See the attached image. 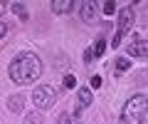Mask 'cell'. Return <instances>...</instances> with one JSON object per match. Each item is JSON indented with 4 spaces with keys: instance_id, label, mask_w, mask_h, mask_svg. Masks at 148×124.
Wrapping results in <instances>:
<instances>
[{
    "instance_id": "6da1fadb",
    "label": "cell",
    "mask_w": 148,
    "mask_h": 124,
    "mask_svg": "<svg viewBox=\"0 0 148 124\" xmlns=\"http://www.w3.org/2000/svg\"><path fill=\"white\" fill-rule=\"evenodd\" d=\"M8 75H10V80L15 82V85H32L37 77L42 75V62H40L37 55L22 52V55H17V57L10 62Z\"/></svg>"
},
{
    "instance_id": "7a4b0ae2",
    "label": "cell",
    "mask_w": 148,
    "mask_h": 124,
    "mask_svg": "<svg viewBox=\"0 0 148 124\" xmlns=\"http://www.w3.org/2000/svg\"><path fill=\"white\" fill-rule=\"evenodd\" d=\"M146 109H148L146 94H133V97L126 102L123 112H121L123 124H143L146 122Z\"/></svg>"
},
{
    "instance_id": "3957f363",
    "label": "cell",
    "mask_w": 148,
    "mask_h": 124,
    "mask_svg": "<svg viewBox=\"0 0 148 124\" xmlns=\"http://www.w3.org/2000/svg\"><path fill=\"white\" fill-rule=\"evenodd\" d=\"M32 102H35V107H40V109H49L54 102H57V94H54V89L49 85H42V87H37V89L32 92Z\"/></svg>"
},
{
    "instance_id": "277c9868",
    "label": "cell",
    "mask_w": 148,
    "mask_h": 124,
    "mask_svg": "<svg viewBox=\"0 0 148 124\" xmlns=\"http://www.w3.org/2000/svg\"><path fill=\"white\" fill-rule=\"evenodd\" d=\"M133 20H136V12H133V5H128V8H123L121 12H119V37L121 35H126L128 30H131V25H133Z\"/></svg>"
},
{
    "instance_id": "5b68a950",
    "label": "cell",
    "mask_w": 148,
    "mask_h": 124,
    "mask_svg": "<svg viewBox=\"0 0 148 124\" xmlns=\"http://www.w3.org/2000/svg\"><path fill=\"white\" fill-rule=\"evenodd\" d=\"M128 55H131V57H146L148 55V45H146V40H138L136 45H128Z\"/></svg>"
},
{
    "instance_id": "8992f818",
    "label": "cell",
    "mask_w": 148,
    "mask_h": 124,
    "mask_svg": "<svg viewBox=\"0 0 148 124\" xmlns=\"http://www.w3.org/2000/svg\"><path fill=\"white\" fill-rule=\"evenodd\" d=\"M94 17H96V5L94 3H82V20L84 22H94Z\"/></svg>"
},
{
    "instance_id": "52a82bcc",
    "label": "cell",
    "mask_w": 148,
    "mask_h": 124,
    "mask_svg": "<svg viewBox=\"0 0 148 124\" xmlns=\"http://www.w3.org/2000/svg\"><path fill=\"white\" fill-rule=\"evenodd\" d=\"M77 94H79V104H82V107H89V104L94 102V94H91L89 87H79V89H77Z\"/></svg>"
},
{
    "instance_id": "ba28073f",
    "label": "cell",
    "mask_w": 148,
    "mask_h": 124,
    "mask_svg": "<svg viewBox=\"0 0 148 124\" xmlns=\"http://www.w3.org/2000/svg\"><path fill=\"white\" fill-rule=\"evenodd\" d=\"M8 109H10L12 114H20L22 112V94H12V97H8Z\"/></svg>"
},
{
    "instance_id": "9c48e42d",
    "label": "cell",
    "mask_w": 148,
    "mask_h": 124,
    "mask_svg": "<svg viewBox=\"0 0 148 124\" xmlns=\"http://www.w3.org/2000/svg\"><path fill=\"white\" fill-rule=\"evenodd\" d=\"M72 8H74V3H69V0H64V3H62V0H54V3H52V10L54 12H69Z\"/></svg>"
},
{
    "instance_id": "30bf717a",
    "label": "cell",
    "mask_w": 148,
    "mask_h": 124,
    "mask_svg": "<svg viewBox=\"0 0 148 124\" xmlns=\"http://www.w3.org/2000/svg\"><path fill=\"white\" fill-rule=\"evenodd\" d=\"M104 47H106V42H104V40H96V42H94V47H91V55H94V57H99V55H104Z\"/></svg>"
},
{
    "instance_id": "8fae6325",
    "label": "cell",
    "mask_w": 148,
    "mask_h": 124,
    "mask_svg": "<svg viewBox=\"0 0 148 124\" xmlns=\"http://www.w3.org/2000/svg\"><path fill=\"white\" fill-rule=\"evenodd\" d=\"M25 124H42V114L40 112H30L25 117Z\"/></svg>"
},
{
    "instance_id": "7c38bea8",
    "label": "cell",
    "mask_w": 148,
    "mask_h": 124,
    "mask_svg": "<svg viewBox=\"0 0 148 124\" xmlns=\"http://www.w3.org/2000/svg\"><path fill=\"white\" fill-rule=\"evenodd\" d=\"M128 67H131V62H128V57H119V60H116V72H126Z\"/></svg>"
},
{
    "instance_id": "4fadbf2b",
    "label": "cell",
    "mask_w": 148,
    "mask_h": 124,
    "mask_svg": "<svg viewBox=\"0 0 148 124\" xmlns=\"http://www.w3.org/2000/svg\"><path fill=\"white\" fill-rule=\"evenodd\" d=\"M12 10L17 12V17H20V20H27V10H25V5H22V3H15V5H12Z\"/></svg>"
},
{
    "instance_id": "5bb4252c",
    "label": "cell",
    "mask_w": 148,
    "mask_h": 124,
    "mask_svg": "<svg viewBox=\"0 0 148 124\" xmlns=\"http://www.w3.org/2000/svg\"><path fill=\"white\" fill-rule=\"evenodd\" d=\"M64 87H67V89H74V87H77V80H74V75H64Z\"/></svg>"
},
{
    "instance_id": "9a60e30c",
    "label": "cell",
    "mask_w": 148,
    "mask_h": 124,
    "mask_svg": "<svg viewBox=\"0 0 148 124\" xmlns=\"http://www.w3.org/2000/svg\"><path fill=\"white\" fill-rule=\"evenodd\" d=\"M104 12H106V15H114V12H116V3L106 0V3H104Z\"/></svg>"
},
{
    "instance_id": "2e32d148",
    "label": "cell",
    "mask_w": 148,
    "mask_h": 124,
    "mask_svg": "<svg viewBox=\"0 0 148 124\" xmlns=\"http://www.w3.org/2000/svg\"><path fill=\"white\" fill-rule=\"evenodd\" d=\"M96 87H101V77H91V89H96Z\"/></svg>"
},
{
    "instance_id": "e0dca14e",
    "label": "cell",
    "mask_w": 148,
    "mask_h": 124,
    "mask_svg": "<svg viewBox=\"0 0 148 124\" xmlns=\"http://www.w3.org/2000/svg\"><path fill=\"white\" fill-rule=\"evenodd\" d=\"M5 33H8V25H3V22H0V37H5Z\"/></svg>"
},
{
    "instance_id": "ac0fdd59",
    "label": "cell",
    "mask_w": 148,
    "mask_h": 124,
    "mask_svg": "<svg viewBox=\"0 0 148 124\" xmlns=\"http://www.w3.org/2000/svg\"><path fill=\"white\" fill-rule=\"evenodd\" d=\"M72 124H82V122H72Z\"/></svg>"
}]
</instances>
